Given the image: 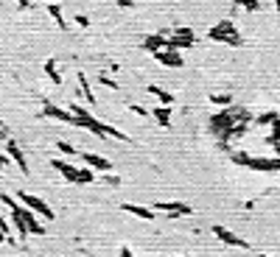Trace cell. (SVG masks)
I'll return each instance as SVG.
<instances>
[{"label": "cell", "mask_w": 280, "mask_h": 257, "mask_svg": "<svg viewBox=\"0 0 280 257\" xmlns=\"http://www.w3.org/2000/svg\"><path fill=\"white\" fill-rule=\"evenodd\" d=\"M151 118H157V123L160 126H171V106H163V103H160V106H154V109H151Z\"/></svg>", "instance_id": "cell-17"}, {"label": "cell", "mask_w": 280, "mask_h": 257, "mask_svg": "<svg viewBox=\"0 0 280 257\" xmlns=\"http://www.w3.org/2000/svg\"><path fill=\"white\" fill-rule=\"evenodd\" d=\"M121 257H135V255H132L129 246H121Z\"/></svg>", "instance_id": "cell-31"}, {"label": "cell", "mask_w": 280, "mask_h": 257, "mask_svg": "<svg viewBox=\"0 0 280 257\" xmlns=\"http://www.w3.org/2000/svg\"><path fill=\"white\" fill-rule=\"evenodd\" d=\"M115 3H118L121 9H132V6H135V0H115Z\"/></svg>", "instance_id": "cell-30"}, {"label": "cell", "mask_w": 280, "mask_h": 257, "mask_svg": "<svg viewBox=\"0 0 280 257\" xmlns=\"http://www.w3.org/2000/svg\"><path fill=\"white\" fill-rule=\"evenodd\" d=\"M42 115H45V118L62 120V123H68V126H76V128H79V118H76L73 112H70V109H62V106H56V103L48 101V98H45V103H42Z\"/></svg>", "instance_id": "cell-4"}, {"label": "cell", "mask_w": 280, "mask_h": 257, "mask_svg": "<svg viewBox=\"0 0 280 257\" xmlns=\"http://www.w3.org/2000/svg\"><path fill=\"white\" fill-rule=\"evenodd\" d=\"M154 210H160V213H166L168 218H176V215H191V204H185V201H154Z\"/></svg>", "instance_id": "cell-6"}, {"label": "cell", "mask_w": 280, "mask_h": 257, "mask_svg": "<svg viewBox=\"0 0 280 257\" xmlns=\"http://www.w3.org/2000/svg\"><path fill=\"white\" fill-rule=\"evenodd\" d=\"M93 179H96V176H93V171H90V168H84V165H79V179H76V185H90Z\"/></svg>", "instance_id": "cell-24"}, {"label": "cell", "mask_w": 280, "mask_h": 257, "mask_svg": "<svg viewBox=\"0 0 280 257\" xmlns=\"http://www.w3.org/2000/svg\"><path fill=\"white\" fill-rule=\"evenodd\" d=\"M51 165H53V168H56V171H59L68 182H76V179H79V165H70L68 160H62V157H53Z\"/></svg>", "instance_id": "cell-11"}, {"label": "cell", "mask_w": 280, "mask_h": 257, "mask_svg": "<svg viewBox=\"0 0 280 257\" xmlns=\"http://www.w3.org/2000/svg\"><path fill=\"white\" fill-rule=\"evenodd\" d=\"M79 160L84 165H90V168L101 171V173H109V171H112V162H109V160H104V157H98V154H90V151H81Z\"/></svg>", "instance_id": "cell-9"}, {"label": "cell", "mask_w": 280, "mask_h": 257, "mask_svg": "<svg viewBox=\"0 0 280 257\" xmlns=\"http://www.w3.org/2000/svg\"><path fill=\"white\" fill-rule=\"evenodd\" d=\"M79 90H81V98H84L90 106H96V98H93V90H90L87 76H84V73H79Z\"/></svg>", "instance_id": "cell-18"}, {"label": "cell", "mask_w": 280, "mask_h": 257, "mask_svg": "<svg viewBox=\"0 0 280 257\" xmlns=\"http://www.w3.org/2000/svg\"><path fill=\"white\" fill-rule=\"evenodd\" d=\"M210 101L219 103V106H230V103H233V98H230V95H210Z\"/></svg>", "instance_id": "cell-26"}, {"label": "cell", "mask_w": 280, "mask_h": 257, "mask_svg": "<svg viewBox=\"0 0 280 257\" xmlns=\"http://www.w3.org/2000/svg\"><path fill=\"white\" fill-rule=\"evenodd\" d=\"M48 3H59V0H48Z\"/></svg>", "instance_id": "cell-35"}, {"label": "cell", "mask_w": 280, "mask_h": 257, "mask_svg": "<svg viewBox=\"0 0 280 257\" xmlns=\"http://www.w3.org/2000/svg\"><path fill=\"white\" fill-rule=\"evenodd\" d=\"M48 14H51V17L56 20V26H59V31H68V23H65V17H62L59 3H48Z\"/></svg>", "instance_id": "cell-19"}, {"label": "cell", "mask_w": 280, "mask_h": 257, "mask_svg": "<svg viewBox=\"0 0 280 257\" xmlns=\"http://www.w3.org/2000/svg\"><path fill=\"white\" fill-rule=\"evenodd\" d=\"M6 154L11 157V162L20 168V173H23V176H28V173H31V168H28V160H26V154H23V148H20L11 137L6 140Z\"/></svg>", "instance_id": "cell-7"}, {"label": "cell", "mask_w": 280, "mask_h": 257, "mask_svg": "<svg viewBox=\"0 0 280 257\" xmlns=\"http://www.w3.org/2000/svg\"><path fill=\"white\" fill-rule=\"evenodd\" d=\"M17 198L28 207V210H34V213L39 215V218H45V221H53V218H56V213H53V210H51L48 204H45V201H42L39 196H34V193H28V190H20Z\"/></svg>", "instance_id": "cell-3"}, {"label": "cell", "mask_w": 280, "mask_h": 257, "mask_svg": "<svg viewBox=\"0 0 280 257\" xmlns=\"http://www.w3.org/2000/svg\"><path fill=\"white\" fill-rule=\"evenodd\" d=\"M233 9H244V11H261V0H233Z\"/></svg>", "instance_id": "cell-21"}, {"label": "cell", "mask_w": 280, "mask_h": 257, "mask_svg": "<svg viewBox=\"0 0 280 257\" xmlns=\"http://www.w3.org/2000/svg\"><path fill=\"white\" fill-rule=\"evenodd\" d=\"M140 45H143V51H149V53L166 51V48H168V31H163V34H149Z\"/></svg>", "instance_id": "cell-10"}, {"label": "cell", "mask_w": 280, "mask_h": 257, "mask_svg": "<svg viewBox=\"0 0 280 257\" xmlns=\"http://www.w3.org/2000/svg\"><path fill=\"white\" fill-rule=\"evenodd\" d=\"M56 148H59L62 154H68V157H79V154H81L79 148H76V146H70L68 140H59V143H56Z\"/></svg>", "instance_id": "cell-23"}, {"label": "cell", "mask_w": 280, "mask_h": 257, "mask_svg": "<svg viewBox=\"0 0 280 257\" xmlns=\"http://www.w3.org/2000/svg\"><path fill=\"white\" fill-rule=\"evenodd\" d=\"M17 6L20 9H28V0H17Z\"/></svg>", "instance_id": "cell-32"}, {"label": "cell", "mask_w": 280, "mask_h": 257, "mask_svg": "<svg viewBox=\"0 0 280 257\" xmlns=\"http://www.w3.org/2000/svg\"><path fill=\"white\" fill-rule=\"evenodd\" d=\"M193 45H196V34H193V36H182V34L168 31V48H171V51H182V48H193Z\"/></svg>", "instance_id": "cell-14"}, {"label": "cell", "mask_w": 280, "mask_h": 257, "mask_svg": "<svg viewBox=\"0 0 280 257\" xmlns=\"http://www.w3.org/2000/svg\"><path fill=\"white\" fill-rule=\"evenodd\" d=\"M258 257H272V255H258Z\"/></svg>", "instance_id": "cell-34"}, {"label": "cell", "mask_w": 280, "mask_h": 257, "mask_svg": "<svg viewBox=\"0 0 280 257\" xmlns=\"http://www.w3.org/2000/svg\"><path fill=\"white\" fill-rule=\"evenodd\" d=\"M0 229H3V240H6V243H9L11 249L17 246V238H14V235H11V226H9V221H6V218H3V221H0Z\"/></svg>", "instance_id": "cell-22"}, {"label": "cell", "mask_w": 280, "mask_h": 257, "mask_svg": "<svg viewBox=\"0 0 280 257\" xmlns=\"http://www.w3.org/2000/svg\"><path fill=\"white\" fill-rule=\"evenodd\" d=\"M213 235L221 240V243H227V246H236V249H249V243H246L244 238H238L236 232H230L227 226H221V224H213Z\"/></svg>", "instance_id": "cell-5"}, {"label": "cell", "mask_w": 280, "mask_h": 257, "mask_svg": "<svg viewBox=\"0 0 280 257\" xmlns=\"http://www.w3.org/2000/svg\"><path fill=\"white\" fill-rule=\"evenodd\" d=\"M233 160L246 162V168H252V171H280V160H252V157H244V154H236Z\"/></svg>", "instance_id": "cell-8"}, {"label": "cell", "mask_w": 280, "mask_h": 257, "mask_svg": "<svg viewBox=\"0 0 280 257\" xmlns=\"http://www.w3.org/2000/svg\"><path fill=\"white\" fill-rule=\"evenodd\" d=\"M121 210L129 213V215H138V218H143V221H154V215H157L154 207H140V204H132V201H123Z\"/></svg>", "instance_id": "cell-12"}, {"label": "cell", "mask_w": 280, "mask_h": 257, "mask_svg": "<svg viewBox=\"0 0 280 257\" xmlns=\"http://www.w3.org/2000/svg\"><path fill=\"white\" fill-rule=\"evenodd\" d=\"M208 39L233 45V48H241V45H244V39H241V34H238V28H236V23H233V20H219V23L208 31Z\"/></svg>", "instance_id": "cell-1"}, {"label": "cell", "mask_w": 280, "mask_h": 257, "mask_svg": "<svg viewBox=\"0 0 280 257\" xmlns=\"http://www.w3.org/2000/svg\"><path fill=\"white\" fill-rule=\"evenodd\" d=\"M154 59L160 62V64H166V67H182L185 62H182V56L176 51H171V48H166V51H157V53H151Z\"/></svg>", "instance_id": "cell-13"}, {"label": "cell", "mask_w": 280, "mask_h": 257, "mask_svg": "<svg viewBox=\"0 0 280 257\" xmlns=\"http://www.w3.org/2000/svg\"><path fill=\"white\" fill-rule=\"evenodd\" d=\"M275 6H278V9H280V0H275Z\"/></svg>", "instance_id": "cell-33"}, {"label": "cell", "mask_w": 280, "mask_h": 257, "mask_svg": "<svg viewBox=\"0 0 280 257\" xmlns=\"http://www.w3.org/2000/svg\"><path fill=\"white\" fill-rule=\"evenodd\" d=\"M68 109L79 118V128H84V131H90V134H96V137H101V140L106 137V123H101L98 118H93L81 103H70Z\"/></svg>", "instance_id": "cell-2"}, {"label": "cell", "mask_w": 280, "mask_h": 257, "mask_svg": "<svg viewBox=\"0 0 280 257\" xmlns=\"http://www.w3.org/2000/svg\"><path fill=\"white\" fill-rule=\"evenodd\" d=\"M76 23H79L81 28H87L90 26V17H87V14H76Z\"/></svg>", "instance_id": "cell-28"}, {"label": "cell", "mask_w": 280, "mask_h": 257, "mask_svg": "<svg viewBox=\"0 0 280 257\" xmlns=\"http://www.w3.org/2000/svg\"><path fill=\"white\" fill-rule=\"evenodd\" d=\"M146 90H149V93L154 95V98H157V101L163 103V106H171V103H174V95L168 93V90H163V87H157V84H149Z\"/></svg>", "instance_id": "cell-16"}, {"label": "cell", "mask_w": 280, "mask_h": 257, "mask_svg": "<svg viewBox=\"0 0 280 257\" xmlns=\"http://www.w3.org/2000/svg\"><path fill=\"white\" fill-rule=\"evenodd\" d=\"M185 257H193V255H185Z\"/></svg>", "instance_id": "cell-36"}, {"label": "cell", "mask_w": 280, "mask_h": 257, "mask_svg": "<svg viewBox=\"0 0 280 257\" xmlns=\"http://www.w3.org/2000/svg\"><path fill=\"white\" fill-rule=\"evenodd\" d=\"M126 106H129V109L135 112V115H140V118H149V115H151V109H146V106H140V103H126Z\"/></svg>", "instance_id": "cell-25"}, {"label": "cell", "mask_w": 280, "mask_h": 257, "mask_svg": "<svg viewBox=\"0 0 280 257\" xmlns=\"http://www.w3.org/2000/svg\"><path fill=\"white\" fill-rule=\"evenodd\" d=\"M45 76L51 78L56 87L62 84V76H59V70H56V59H45Z\"/></svg>", "instance_id": "cell-20"}, {"label": "cell", "mask_w": 280, "mask_h": 257, "mask_svg": "<svg viewBox=\"0 0 280 257\" xmlns=\"http://www.w3.org/2000/svg\"><path fill=\"white\" fill-rule=\"evenodd\" d=\"M174 34H182V36H193V31H191V28H185V26H179V28H174Z\"/></svg>", "instance_id": "cell-29"}, {"label": "cell", "mask_w": 280, "mask_h": 257, "mask_svg": "<svg viewBox=\"0 0 280 257\" xmlns=\"http://www.w3.org/2000/svg\"><path fill=\"white\" fill-rule=\"evenodd\" d=\"M98 81H101L104 87H109V90H118V81H115V78H109L106 73H101V76H98Z\"/></svg>", "instance_id": "cell-27"}, {"label": "cell", "mask_w": 280, "mask_h": 257, "mask_svg": "<svg viewBox=\"0 0 280 257\" xmlns=\"http://www.w3.org/2000/svg\"><path fill=\"white\" fill-rule=\"evenodd\" d=\"M23 218H26L28 229H31V235H45V226L39 224V215L34 213V210H28L26 204H23Z\"/></svg>", "instance_id": "cell-15"}]
</instances>
